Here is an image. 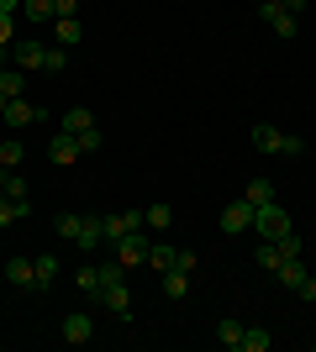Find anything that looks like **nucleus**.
I'll list each match as a JSON object with an SVG mask.
<instances>
[{
    "label": "nucleus",
    "instance_id": "e433bc0d",
    "mask_svg": "<svg viewBox=\"0 0 316 352\" xmlns=\"http://www.w3.org/2000/svg\"><path fill=\"white\" fill-rule=\"evenodd\" d=\"M280 6H285V11H290V16H301V11H306V6H311V0H280Z\"/></svg>",
    "mask_w": 316,
    "mask_h": 352
},
{
    "label": "nucleus",
    "instance_id": "bb28decb",
    "mask_svg": "<svg viewBox=\"0 0 316 352\" xmlns=\"http://www.w3.org/2000/svg\"><path fill=\"white\" fill-rule=\"evenodd\" d=\"M269 347H274V337L264 326H248V331H242V352H269Z\"/></svg>",
    "mask_w": 316,
    "mask_h": 352
},
{
    "label": "nucleus",
    "instance_id": "4be33fe9",
    "mask_svg": "<svg viewBox=\"0 0 316 352\" xmlns=\"http://www.w3.org/2000/svg\"><path fill=\"white\" fill-rule=\"evenodd\" d=\"M21 16L37 27V21H53V16H59V6H53V0H21Z\"/></svg>",
    "mask_w": 316,
    "mask_h": 352
},
{
    "label": "nucleus",
    "instance_id": "a19ab883",
    "mask_svg": "<svg viewBox=\"0 0 316 352\" xmlns=\"http://www.w3.org/2000/svg\"><path fill=\"white\" fill-rule=\"evenodd\" d=\"M0 174H6V168H0Z\"/></svg>",
    "mask_w": 316,
    "mask_h": 352
},
{
    "label": "nucleus",
    "instance_id": "2eb2a0df",
    "mask_svg": "<svg viewBox=\"0 0 316 352\" xmlns=\"http://www.w3.org/2000/svg\"><path fill=\"white\" fill-rule=\"evenodd\" d=\"M242 331H248V326L232 321V316H222V321H216V342H222L227 352H242Z\"/></svg>",
    "mask_w": 316,
    "mask_h": 352
},
{
    "label": "nucleus",
    "instance_id": "ddd939ff",
    "mask_svg": "<svg viewBox=\"0 0 316 352\" xmlns=\"http://www.w3.org/2000/svg\"><path fill=\"white\" fill-rule=\"evenodd\" d=\"M32 263H37V289H53V284L63 279V263L53 252H32Z\"/></svg>",
    "mask_w": 316,
    "mask_h": 352
},
{
    "label": "nucleus",
    "instance_id": "c85d7f7f",
    "mask_svg": "<svg viewBox=\"0 0 316 352\" xmlns=\"http://www.w3.org/2000/svg\"><path fill=\"white\" fill-rule=\"evenodd\" d=\"M74 289H79V294H95V289H101V263L79 268V274H74Z\"/></svg>",
    "mask_w": 316,
    "mask_h": 352
},
{
    "label": "nucleus",
    "instance_id": "f8f14e48",
    "mask_svg": "<svg viewBox=\"0 0 316 352\" xmlns=\"http://www.w3.org/2000/svg\"><path fill=\"white\" fill-rule=\"evenodd\" d=\"M74 248H79V252H101V248H105L101 216H85V226H79V236H74Z\"/></svg>",
    "mask_w": 316,
    "mask_h": 352
},
{
    "label": "nucleus",
    "instance_id": "1a4fd4ad",
    "mask_svg": "<svg viewBox=\"0 0 316 352\" xmlns=\"http://www.w3.org/2000/svg\"><path fill=\"white\" fill-rule=\"evenodd\" d=\"M90 337H95V321H90V310H74V316H63V342L85 347Z\"/></svg>",
    "mask_w": 316,
    "mask_h": 352
},
{
    "label": "nucleus",
    "instance_id": "423d86ee",
    "mask_svg": "<svg viewBox=\"0 0 316 352\" xmlns=\"http://www.w3.org/2000/svg\"><path fill=\"white\" fill-rule=\"evenodd\" d=\"M43 58H48V47L43 43H37V37H16V43H11V63H16V69H43Z\"/></svg>",
    "mask_w": 316,
    "mask_h": 352
},
{
    "label": "nucleus",
    "instance_id": "c9c22d12",
    "mask_svg": "<svg viewBox=\"0 0 316 352\" xmlns=\"http://www.w3.org/2000/svg\"><path fill=\"white\" fill-rule=\"evenodd\" d=\"M295 294H301V300H316V274H306V284H301Z\"/></svg>",
    "mask_w": 316,
    "mask_h": 352
},
{
    "label": "nucleus",
    "instance_id": "6ab92c4d",
    "mask_svg": "<svg viewBox=\"0 0 316 352\" xmlns=\"http://www.w3.org/2000/svg\"><path fill=\"white\" fill-rule=\"evenodd\" d=\"M21 89H27V69L6 63V74H0V95H6V100H21Z\"/></svg>",
    "mask_w": 316,
    "mask_h": 352
},
{
    "label": "nucleus",
    "instance_id": "ea45409f",
    "mask_svg": "<svg viewBox=\"0 0 316 352\" xmlns=\"http://www.w3.org/2000/svg\"><path fill=\"white\" fill-rule=\"evenodd\" d=\"M0 74H6V63H0Z\"/></svg>",
    "mask_w": 316,
    "mask_h": 352
},
{
    "label": "nucleus",
    "instance_id": "393cba45",
    "mask_svg": "<svg viewBox=\"0 0 316 352\" xmlns=\"http://www.w3.org/2000/svg\"><path fill=\"white\" fill-rule=\"evenodd\" d=\"M21 216H32V200H6V195H0V226H11V221H21Z\"/></svg>",
    "mask_w": 316,
    "mask_h": 352
},
{
    "label": "nucleus",
    "instance_id": "9d476101",
    "mask_svg": "<svg viewBox=\"0 0 316 352\" xmlns=\"http://www.w3.org/2000/svg\"><path fill=\"white\" fill-rule=\"evenodd\" d=\"M6 284H16V289H37V263L16 252L11 263H6Z\"/></svg>",
    "mask_w": 316,
    "mask_h": 352
},
{
    "label": "nucleus",
    "instance_id": "c756f323",
    "mask_svg": "<svg viewBox=\"0 0 316 352\" xmlns=\"http://www.w3.org/2000/svg\"><path fill=\"white\" fill-rule=\"evenodd\" d=\"M143 221H148V232L158 236V232L169 226V221H174V210H169V206H148V210H143Z\"/></svg>",
    "mask_w": 316,
    "mask_h": 352
},
{
    "label": "nucleus",
    "instance_id": "39448f33",
    "mask_svg": "<svg viewBox=\"0 0 316 352\" xmlns=\"http://www.w3.org/2000/svg\"><path fill=\"white\" fill-rule=\"evenodd\" d=\"M101 226H105V242H116V236L137 232V226H148V221H143V210H105Z\"/></svg>",
    "mask_w": 316,
    "mask_h": 352
},
{
    "label": "nucleus",
    "instance_id": "4468645a",
    "mask_svg": "<svg viewBox=\"0 0 316 352\" xmlns=\"http://www.w3.org/2000/svg\"><path fill=\"white\" fill-rule=\"evenodd\" d=\"M53 43H59V47L85 43V27H79V16H53Z\"/></svg>",
    "mask_w": 316,
    "mask_h": 352
},
{
    "label": "nucleus",
    "instance_id": "58836bf2",
    "mask_svg": "<svg viewBox=\"0 0 316 352\" xmlns=\"http://www.w3.org/2000/svg\"><path fill=\"white\" fill-rule=\"evenodd\" d=\"M258 6H269V0H258Z\"/></svg>",
    "mask_w": 316,
    "mask_h": 352
},
{
    "label": "nucleus",
    "instance_id": "7c9ffc66",
    "mask_svg": "<svg viewBox=\"0 0 316 352\" xmlns=\"http://www.w3.org/2000/svg\"><path fill=\"white\" fill-rule=\"evenodd\" d=\"M21 158H27V147L16 142V137H6V142H0V168H16Z\"/></svg>",
    "mask_w": 316,
    "mask_h": 352
},
{
    "label": "nucleus",
    "instance_id": "a211bd4d",
    "mask_svg": "<svg viewBox=\"0 0 316 352\" xmlns=\"http://www.w3.org/2000/svg\"><path fill=\"white\" fill-rule=\"evenodd\" d=\"M274 274H280V284H285V289L295 294V289H301V284H306V274H311V268H306L301 258H285V263L274 268Z\"/></svg>",
    "mask_w": 316,
    "mask_h": 352
},
{
    "label": "nucleus",
    "instance_id": "0eeeda50",
    "mask_svg": "<svg viewBox=\"0 0 316 352\" xmlns=\"http://www.w3.org/2000/svg\"><path fill=\"white\" fill-rule=\"evenodd\" d=\"M0 121H6V126H32V121H48V111L37 100H6Z\"/></svg>",
    "mask_w": 316,
    "mask_h": 352
},
{
    "label": "nucleus",
    "instance_id": "dca6fc26",
    "mask_svg": "<svg viewBox=\"0 0 316 352\" xmlns=\"http://www.w3.org/2000/svg\"><path fill=\"white\" fill-rule=\"evenodd\" d=\"M253 147H258V153H285V132L264 121V126H253Z\"/></svg>",
    "mask_w": 316,
    "mask_h": 352
},
{
    "label": "nucleus",
    "instance_id": "9b49d317",
    "mask_svg": "<svg viewBox=\"0 0 316 352\" xmlns=\"http://www.w3.org/2000/svg\"><path fill=\"white\" fill-rule=\"evenodd\" d=\"M48 158H53V163H74V158H85V147H79L74 132H59L53 142H48Z\"/></svg>",
    "mask_w": 316,
    "mask_h": 352
},
{
    "label": "nucleus",
    "instance_id": "412c9836",
    "mask_svg": "<svg viewBox=\"0 0 316 352\" xmlns=\"http://www.w3.org/2000/svg\"><path fill=\"white\" fill-rule=\"evenodd\" d=\"M190 279H196V274H185V268H169V274H164V294H169V300H185V294H190Z\"/></svg>",
    "mask_w": 316,
    "mask_h": 352
},
{
    "label": "nucleus",
    "instance_id": "f03ea898",
    "mask_svg": "<svg viewBox=\"0 0 316 352\" xmlns=\"http://www.w3.org/2000/svg\"><path fill=\"white\" fill-rule=\"evenodd\" d=\"M253 232L264 236V242H280V236L295 232V221H290V210L280 206V200H269V206H258V210H253Z\"/></svg>",
    "mask_w": 316,
    "mask_h": 352
},
{
    "label": "nucleus",
    "instance_id": "f704fd0d",
    "mask_svg": "<svg viewBox=\"0 0 316 352\" xmlns=\"http://www.w3.org/2000/svg\"><path fill=\"white\" fill-rule=\"evenodd\" d=\"M301 153H306V142L295 132H285V158H301Z\"/></svg>",
    "mask_w": 316,
    "mask_h": 352
},
{
    "label": "nucleus",
    "instance_id": "aec40b11",
    "mask_svg": "<svg viewBox=\"0 0 316 352\" xmlns=\"http://www.w3.org/2000/svg\"><path fill=\"white\" fill-rule=\"evenodd\" d=\"M90 126H95V111H90V105H74V111H63V132H90Z\"/></svg>",
    "mask_w": 316,
    "mask_h": 352
},
{
    "label": "nucleus",
    "instance_id": "f3484780",
    "mask_svg": "<svg viewBox=\"0 0 316 352\" xmlns=\"http://www.w3.org/2000/svg\"><path fill=\"white\" fill-rule=\"evenodd\" d=\"M174 258H180V248H169V242H158V236H153V248H148V268H153V274H169V268H174Z\"/></svg>",
    "mask_w": 316,
    "mask_h": 352
},
{
    "label": "nucleus",
    "instance_id": "72a5a7b5",
    "mask_svg": "<svg viewBox=\"0 0 316 352\" xmlns=\"http://www.w3.org/2000/svg\"><path fill=\"white\" fill-rule=\"evenodd\" d=\"M11 43H16V16L0 11V47H11Z\"/></svg>",
    "mask_w": 316,
    "mask_h": 352
},
{
    "label": "nucleus",
    "instance_id": "4c0bfd02",
    "mask_svg": "<svg viewBox=\"0 0 316 352\" xmlns=\"http://www.w3.org/2000/svg\"><path fill=\"white\" fill-rule=\"evenodd\" d=\"M0 11H6V16H16V11H21V0H0Z\"/></svg>",
    "mask_w": 316,
    "mask_h": 352
},
{
    "label": "nucleus",
    "instance_id": "79ce46f5",
    "mask_svg": "<svg viewBox=\"0 0 316 352\" xmlns=\"http://www.w3.org/2000/svg\"><path fill=\"white\" fill-rule=\"evenodd\" d=\"M311 6H316V0H311Z\"/></svg>",
    "mask_w": 316,
    "mask_h": 352
},
{
    "label": "nucleus",
    "instance_id": "cd10ccee",
    "mask_svg": "<svg viewBox=\"0 0 316 352\" xmlns=\"http://www.w3.org/2000/svg\"><path fill=\"white\" fill-rule=\"evenodd\" d=\"M0 195H6V200H27V179L6 168V174H0Z\"/></svg>",
    "mask_w": 316,
    "mask_h": 352
},
{
    "label": "nucleus",
    "instance_id": "f257e3e1",
    "mask_svg": "<svg viewBox=\"0 0 316 352\" xmlns=\"http://www.w3.org/2000/svg\"><path fill=\"white\" fill-rule=\"evenodd\" d=\"M95 300H101L116 321H132V300H127V279H121L116 258H101V289H95Z\"/></svg>",
    "mask_w": 316,
    "mask_h": 352
},
{
    "label": "nucleus",
    "instance_id": "20e7f679",
    "mask_svg": "<svg viewBox=\"0 0 316 352\" xmlns=\"http://www.w3.org/2000/svg\"><path fill=\"white\" fill-rule=\"evenodd\" d=\"M253 200H248V195H242V200H232V206L222 210V216H216V226H222L227 236H242V232H253Z\"/></svg>",
    "mask_w": 316,
    "mask_h": 352
},
{
    "label": "nucleus",
    "instance_id": "2f4dec72",
    "mask_svg": "<svg viewBox=\"0 0 316 352\" xmlns=\"http://www.w3.org/2000/svg\"><path fill=\"white\" fill-rule=\"evenodd\" d=\"M63 63H69V47H48V58H43V74H63Z\"/></svg>",
    "mask_w": 316,
    "mask_h": 352
},
{
    "label": "nucleus",
    "instance_id": "6e6552de",
    "mask_svg": "<svg viewBox=\"0 0 316 352\" xmlns=\"http://www.w3.org/2000/svg\"><path fill=\"white\" fill-rule=\"evenodd\" d=\"M258 16H264V21H269V27L280 32V37H285V43L295 37V32H301V21H295V16H290L285 6H280V0H269V6H258Z\"/></svg>",
    "mask_w": 316,
    "mask_h": 352
},
{
    "label": "nucleus",
    "instance_id": "7ed1b4c3",
    "mask_svg": "<svg viewBox=\"0 0 316 352\" xmlns=\"http://www.w3.org/2000/svg\"><path fill=\"white\" fill-rule=\"evenodd\" d=\"M148 248H153V232H148V226H137V232H127V236H116V242H111V252H116L121 268L148 263Z\"/></svg>",
    "mask_w": 316,
    "mask_h": 352
},
{
    "label": "nucleus",
    "instance_id": "5701e85b",
    "mask_svg": "<svg viewBox=\"0 0 316 352\" xmlns=\"http://www.w3.org/2000/svg\"><path fill=\"white\" fill-rule=\"evenodd\" d=\"M242 195H248L253 206H269V200H280V195H274V179H264V174L248 179V190H242Z\"/></svg>",
    "mask_w": 316,
    "mask_h": 352
},
{
    "label": "nucleus",
    "instance_id": "b1692460",
    "mask_svg": "<svg viewBox=\"0 0 316 352\" xmlns=\"http://www.w3.org/2000/svg\"><path fill=\"white\" fill-rule=\"evenodd\" d=\"M253 258H258V268H269V274H274L280 263H285V252H280V242H264V236H258V252H253Z\"/></svg>",
    "mask_w": 316,
    "mask_h": 352
},
{
    "label": "nucleus",
    "instance_id": "a878e982",
    "mask_svg": "<svg viewBox=\"0 0 316 352\" xmlns=\"http://www.w3.org/2000/svg\"><path fill=\"white\" fill-rule=\"evenodd\" d=\"M79 226H85V216H79V210H63V216L53 221V232H59L63 242H74V236H79Z\"/></svg>",
    "mask_w": 316,
    "mask_h": 352
},
{
    "label": "nucleus",
    "instance_id": "473e14b6",
    "mask_svg": "<svg viewBox=\"0 0 316 352\" xmlns=\"http://www.w3.org/2000/svg\"><path fill=\"white\" fill-rule=\"evenodd\" d=\"M79 147H85V153H101V147H105L101 126H90V132H79Z\"/></svg>",
    "mask_w": 316,
    "mask_h": 352
}]
</instances>
